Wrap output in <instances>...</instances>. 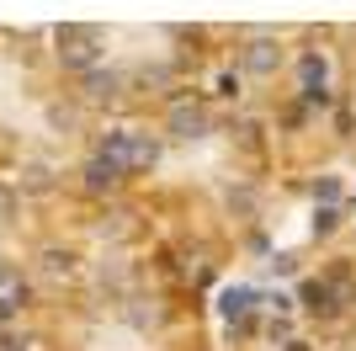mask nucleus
Returning a JSON list of instances; mask_svg holds the SVG:
<instances>
[{
	"label": "nucleus",
	"instance_id": "nucleus-2",
	"mask_svg": "<svg viewBox=\"0 0 356 351\" xmlns=\"http://www.w3.org/2000/svg\"><path fill=\"white\" fill-rule=\"evenodd\" d=\"M250 70H271V54H266V43H255V54H250Z\"/></svg>",
	"mask_w": 356,
	"mask_h": 351
},
{
	"label": "nucleus",
	"instance_id": "nucleus-1",
	"mask_svg": "<svg viewBox=\"0 0 356 351\" xmlns=\"http://www.w3.org/2000/svg\"><path fill=\"white\" fill-rule=\"evenodd\" d=\"M16 197H22V192L0 181V213H16ZM11 277H16V266H11V261H0V282H11Z\"/></svg>",
	"mask_w": 356,
	"mask_h": 351
}]
</instances>
